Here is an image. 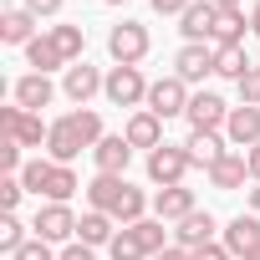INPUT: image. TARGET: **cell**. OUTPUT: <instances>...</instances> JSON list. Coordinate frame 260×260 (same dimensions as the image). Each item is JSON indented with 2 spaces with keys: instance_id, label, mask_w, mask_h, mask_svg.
<instances>
[{
  "instance_id": "cell-5",
  "label": "cell",
  "mask_w": 260,
  "mask_h": 260,
  "mask_svg": "<svg viewBox=\"0 0 260 260\" xmlns=\"http://www.w3.org/2000/svg\"><path fill=\"white\" fill-rule=\"evenodd\" d=\"M148 77H143V67H107V87H102V97L112 102V107H143L148 102Z\"/></svg>"
},
{
  "instance_id": "cell-27",
  "label": "cell",
  "mask_w": 260,
  "mask_h": 260,
  "mask_svg": "<svg viewBox=\"0 0 260 260\" xmlns=\"http://www.w3.org/2000/svg\"><path fill=\"white\" fill-rule=\"evenodd\" d=\"M245 31H250V16L245 11H219L209 46H245Z\"/></svg>"
},
{
  "instance_id": "cell-17",
  "label": "cell",
  "mask_w": 260,
  "mask_h": 260,
  "mask_svg": "<svg viewBox=\"0 0 260 260\" xmlns=\"http://www.w3.org/2000/svg\"><path fill=\"white\" fill-rule=\"evenodd\" d=\"M184 153H189V164H194V169H204V174H209V169L230 153V138H224V133H189V138H184Z\"/></svg>"
},
{
  "instance_id": "cell-10",
  "label": "cell",
  "mask_w": 260,
  "mask_h": 260,
  "mask_svg": "<svg viewBox=\"0 0 260 260\" xmlns=\"http://www.w3.org/2000/svg\"><path fill=\"white\" fill-rule=\"evenodd\" d=\"M102 87H107V72L92 67V61H72V67L61 72V97H67L72 107H87Z\"/></svg>"
},
{
  "instance_id": "cell-1",
  "label": "cell",
  "mask_w": 260,
  "mask_h": 260,
  "mask_svg": "<svg viewBox=\"0 0 260 260\" xmlns=\"http://www.w3.org/2000/svg\"><path fill=\"white\" fill-rule=\"evenodd\" d=\"M87 209H102L117 224H138V219L153 214V199L138 184H127V174H97L87 184Z\"/></svg>"
},
{
  "instance_id": "cell-13",
  "label": "cell",
  "mask_w": 260,
  "mask_h": 260,
  "mask_svg": "<svg viewBox=\"0 0 260 260\" xmlns=\"http://www.w3.org/2000/svg\"><path fill=\"white\" fill-rule=\"evenodd\" d=\"M122 138L133 143V153H138V148H143V153L164 148V117H153L148 107H138V112H127V122H122Z\"/></svg>"
},
{
  "instance_id": "cell-31",
  "label": "cell",
  "mask_w": 260,
  "mask_h": 260,
  "mask_svg": "<svg viewBox=\"0 0 260 260\" xmlns=\"http://www.w3.org/2000/svg\"><path fill=\"white\" fill-rule=\"evenodd\" d=\"M21 199H26L21 174H6V179H0V209H6V214H16V209H21Z\"/></svg>"
},
{
  "instance_id": "cell-37",
  "label": "cell",
  "mask_w": 260,
  "mask_h": 260,
  "mask_svg": "<svg viewBox=\"0 0 260 260\" xmlns=\"http://www.w3.org/2000/svg\"><path fill=\"white\" fill-rule=\"evenodd\" d=\"M194 260H235V255L224 250V240H214V245H204V250H194Z\"/></svg>"
},
{
  "instance_id": "cell-34",
  "label": "cell",
  "mask_w": 260,
  "mask_h": 260,
  "mask_svg": "<svg viewBox=\"0 0 260 260\" xmlns=\"http://www.w3.org/2000/svg\"><path fill=\"white\" fill-rule=\"evenodd\" d=\"M21 6L36 16V21H56L61 16V6H67V0H21Z\"/></svg>"
},
{
  "instance_id": "cell-25",
  "label": "cell",
  "mask_w": 260,
  "mask_h": 260,
  "mask_svg": "<svg viewBox=\"0 0 260 260\" xmlns=\"http://www.w3.org/2000/svg\"><path fill=\"white\" fill-rule=\"evenodd\" d=\"M26 67H31V72H41V77H51V72H67V56L56 51L51 31H41V36L26 46Z\"/></svg>"
},
{
  "instance_id": "cell-36",
  "label": "cell",
  "mask_w": 260,
  "mask_h": 260,
  "mask_svg": "<svg viewBox=\"0 0 260 260\" xmlns=\"http://www.w3.org/2000/svg\"><path fill=\"white\" fill-rule=\"evenodd\" d=\"M148 6H153L158 16H184V11L194 6V0H148Z\"/></svg>"
},
{
  "instance_id": "cell-7",
  "label": "cell",
  "mask_w": 260,
  "mask_h": 260,
  "mask_svg": "<svg viewBox=\"0 0 260 260\" xmlns=\"http://www.w3.org/2000/svg\"><path fill=\"white\" fill-rule=\"evenodd\" d=\"M0 127H6V138H16L21 148H46V138H51V122L41 117V112H26V107H0Z\"/></svg>"
},
{
  "instance_id": "cell-38",
  "label": "cell",
  "mask_w": 260,
  "mask_h": 260,
  "mask_svg": "<svg viewBox=\"0 0 260 260\" xmlns=\"http://www.w3.org/2000/svg\"><path fill=\"white\" fill-rule=\"evenodd\" d=\"M153 260H194V250H184V245H169V250H158Z\"/></svg>"
},
{
  "instance_id": "cell-9",
  "label": "cell",
  "mask_w": 260,
  "mask_h": 260,
  "mask_svg": "<svg viewBox=\"0 0 260 260\" xmlns=\"http://www.w3.org/2000/svg\"><path fill=\"white\" fill-rule=\"evenodd\" d=\"M82 153H92V143H87L82 127H77V117H72V112H61V117L51 122L46 158H51V164H72V158H82Z\"/></svg>"
},
{
  "instance_id": "cell-20",
  "label": "cell",
  "mask_w": 260,
  "mask_h": 260,
  "mask_svg": "<svg viewBox=\"0 0 260 260\" xmlns=\"http://www.w3.org/2000/svg\"><path fill=\"white\" fill-rule=\"evenodd\" d=\"M204 179H209V189H219V194H235V189H245V179H250V164H245V153H235V148H230V153H224V158H219V164H214Z\"/></svg>"
},
{
  "instance_id": "cell-32",
  "label": "cell",
  "mask_w": 260,
  "mask_h": 260,
  "mask_svg": "<svg viewBox=\"0 0 260 260\" xmlns=\"http://www.w3.org/2000/svg\"><path fill=\"white\" fill-rule=\"evenodd\" d=\"M11 260H61V250H56V245H46V240H36V235H31V240H26V245H21V250H16V255H11Z\"/></svg>"
},
{
  "instance_id": "cell-26",
  "label": "cell",
  "mask_w": 260,
  "mask_h": 260,
  "mask_svg": "<svg viewBox=\"0 0 260 260\" xmlns=\"http://www.w3.org/2000/svg\"><path fill=\"white\" fill-rule=\"evenodd\" d=\"M46 31H51L56 51L67 56V67H72V61H87V31H82V26H72V21H56V26H46Z\"/></svg>"
},
{
  "instance_id": "cell-40",
  "label": "cell",
  "mask_w": 260,
  "mask_h": 260,
  "mask_svg": "<svg viewBox=\"0 0 260 260\" xmlns=\"http://www.w3.org/2000/svg\"><path fill=\"white\" fill-rule=\"evenodd\" d=\"M214 11H245V0H209Z\"/></svg>"
},
{
  "instance_id": "cell-18",
  "label": "cell",
  "mask_w": 260,
  "mask_h": 260,
  "mask_svg": "<svg viewBox=\"0 0 260 260\" xmlns=\"http://www.w3.org/2000/svg\"><path fill=\"white\" fill-rule=\"evenodd\" d=\"M41 31H36V16L26 11V6H11V11H0V41H6V46H31Z\"/></svg>"
},
{
  "instance_id": "cell-8",
  "label": "cell",
  "mask_w": 260,
  "mask_h": 260,
  "mask_svg": "<svg viewBox=\"0 0 260 260\" xmlns=\"http://www.w3.org/2000/svg\"><path fill=\"white\" fill-rule=\"evenodd\" d=\"M189 97H194V92H189V82L169 72V77H153V87H148V102H143V107H148L153 117H164V122H169V117H184V112H189Z\"/></svg>"
},
{
  "instance_id": "cell-19",
  "label": "cell",
  "mask_w": 260,
  "mask_h": 260,
  "mask_svg": "<svg viewBox=\"0 0 260 260\" xmlns=\"http://www.w3.org/2000/svg\"><path fill=\"white\" fill-rule=\"evenodd\" d=\"M92 164H97V174H127V164H133V143H127L122 133H107L92 148Z\"/></svg>"
},
{
  "instance_id": "cell-15",
  "label": "cell",
  "mask_w": 260,
  "mask_h": 260,
  "mask_svg": "<svg viewBox=\"0 0 260 260\" xmlns=\"http://www.w3.org/2000/svg\"><path fill=\"white\" fill-rule=\"evenodd\" d=\"M224 138H230V148H255L260 143V107H245V102H235L230 107V122H224Z\"/></svg>"
},
{
  "instance_id": "cell-16",
  "label": "cell",
  "mask_w": 260,
  "mask_h": 260,
  "mask_svg": "<svg viewBox=\"0 0 260 260\" xmlns=\"http://www.w3.org/2000/svg\"><path fill=\"white\" fill-rule=\"evenodd\" d=\"M214 230H219V219H214L209 209H194L189 219L174 224V245H184V250H204V245H214Z\"/></svg>"
},
{
  "instance_id": "cell-21",
  "label": "cell",
  "mask_w": 260,
  "mask_h": 260,
  "mask_svg": "<svg viewBox=\"0 0 260 260\" xmlns=\"http://www.w3.org/2000/svg\"><path fill=\"white\" fill-rule=\"evenodd\" d=\"M199 204H194V189H184V184H174V189H158L153 194V214L164 219V224H179V219H189Z\"/></svg>"
},
{
  "instance_id": "cell-39",
  "label": "cell",
  "mask_w": 260,
  "mask_h": 260,
  "mask_svg": "<svg viewBox=\"0 0 260 260\" xmlns=\"http://www.w3.org/2000/svg\"><path fill=\"white\" fill-rule=\"evenodd\" d=\"M245 164H250V184H260V143L245 153Z\"/></svg>"
},
{
  "instance_id": "cell-35",
  "label": "cell",
  "mask_w": 260,
  "mask_h": 260,
  "mask_svg": "<svg viewBox=\"0 0 260 260\" xmlns=\"http://www.w3.org/2000/svg\"><path fill=\"white\" fill-rule=\"evenodd\" d=\"M61 260H97V250L82 245V240H72V245H61Z\"/></svg>"
},
{
  "instance_id": "cell-41",
  "label": "cell",
  "mask_w": 260,
  "mask_h": 260,
  "mask_svg": "<svg viewBox=\"0 0 260 260\" xmlns=\"http://www.w3.org/2000/svg\"><path fill=\"white\" fill-rule=\"evenodd\" d=\"M245 199H250V214H260V184H255V189H245Z\"/></svg>"
},
{
  "instance_id": "cell-2",
  "label": "cell",
  "mask_w": 260,
  "mask_h": 260,
  "mask_svg": "<svg viewBox=\"0 0 260 260\" xmlns=\"http://www.w3.org/2000/svg\"><path fill=\"white\" fill-rule=\"evenodd\" d=\"M21 184H26V194H36L41 204H72V194L82 189V179L72 174V164H51V158H26V169H21Z\"/></svg>"
},
{
  "instance_id": "cell-28",
  "label": "cell",
  "mask_w": 260,
  "mask_h": 260,
  "mask_svg": "<svg viewBox=\"0 0 260 260\" xmlns=\"http://www.w3.org/2000/svg\"><path fill=\"white\" fill-rule=\"evenodd\" d=\"M250 72V56H245V46H214V77H224V82H240Z\"/></svg>"
},
{
  "instance_id": "cell-14",
  "label": "cell",
  "mask_w": 260,
  "mask_h": 260,
  "mask_svg": "<svg viewBox=\"0 0 260 260\" xmlns=\"http://www.w3.org/2000/svg\"><path fill=\"white\" fill-rule=\"evenodd\" d=\"M11 102H16V107H26V112H41V107H51V102H56V82H51V77H41V72H26V77H16Z\"/></svg>"
},
{
  "instance_id": "cell-22",
  "label": "cell",
  "mask_w": 260,
  "mask_h": 260,
  "mask_svg": "<svg viewBox=\"0 0 260 260\" xmlns=\"http://www.w3.org/2000/svg\"><path fill=\"white\" fill-rule=\"evenodd\" d=\"M255 245H260V214H235V219L224 224V250H230L235 260H245Z\"/></svg>"
},
{
  "instance_id": "cell-3",
  "label": "cell",
  "mask_w": 260,
  "mask_h": 260,
  "mask_svg": "<svg viewBox=\"0 0 260 260\" xmlns=\"http://www.w3.org/2000/svg\"><path fill=\"white\" fill-rule=\"evenodd\" d=\"M148 51H153V36H148L143 21H117V26L107 31V56H112V67H138Z\"/></svg>"
},
{
  "instance_id": "cell-6",
  "label": "cell",
  "mask_w": 260,
  "mask_h": 260,
  "mask_svg": "<svg viewBox=\"0 0 260 260\" xmlns=\"http://www.w3.org/2000/svg\"><path fill=\"white\" fill-rule=\"evenodd\" d=\"M143 169H148V184L153 189H174V184H184L189 179V153H184V143H164V148H153L148 158H143Z\"/></svg>"
},
{
  "instance_id": "cell-12",
  "label": "cell",
  "mask_w": 260,
  "mask_h": 260,
  "mask_svg": "<svg viewBox=\"0 0 260 260\" xmlns=\"http://www.w3.org/2000/svg\"><path fill=\"white\" fill-rule=\"evenodd\" d=\"M174 77H184L189 87L204 82V77H214V46L209 41H184L179 56H174Z\"/></svg>"
},
{
  "instance_id": "cell-44",
  "label": "cell",
  "mask_w": 260,
  "mask_h": 260,
  "mask_svg": "<svg viewBox=\"0 0 260 260\" xmlns=\"http://www.w3.org/2000/svg\"><path fill=\"white\" fill-rule=\"evenodd\" d=\"M102 6H127V0H102Z\"/></svg>"
},
{
  "instance_id": "cell-24",
  "label": "cell",
  "mask_w": 260,
  "mask_h": 260,
  "mask_svg": "<svg viewBox=\"0 0 260 260\" xmlns=\"http://www.w3.org/2000/svg\"><path fill=\"white\" fill-rule=\"evenodd\" d=\"M214 21H219V11L209 6V0H194V6L179 16V31H184V41H209L214 36Z\"/></svg>"
},
{
  "instance_id": "cell-4",
  "label": "cell",
  "mask_w": 260,
  "mask_h": 260,
  "mask_svg": "<svg viewBox=\"0 0 260 260\" xmlns=\"http://www.w3.org/2000/svg\"><path fill=\"white\" fill-rule=\"evenodd\" d=\"M77 219H82V214H77L72 204H36V214H31V235L61 250V245L77 240Z\"/></svg>"
},
{
  "instance_id": "cell-30",
  "label": "cell",
  "mask_w": 260,
  "mask_h": 260,
  "mask_svg": "<svg viewBox=\"0 0 260 260\" xmlns=\"http://www.w3.org/2000/svg\"><path fill=\"white\" fill-rule=\"evenodd\" d=\"M26 240H31V224L21 214H0V255H16Z\"/></svg>"
},
{
  "instance_id": "cell-43",
  "label": "cell",
  "mask_w": 260,
  "mask_h": 260,
  "mask_svg": "<svg viewBox=\"0 0 260 260\" xmlns=\"http://www.w3.org/2000/svg\"><path fill=\"white\" fill-rule=\"evenodd\" d=\"M245 260H260V245H255V250H250V255H245Z\"/></svg>"
},
{
  "instance_id": "cell-42",
  "label": "cell",
  "mask_w": 260,
  "mask_h": 260,
  "mask_svg": "<svg viewBox=\"0 0 260 260\" xmlns=\"http://www.w3.org/2000/svg\"><path fill=\"white\" fill-rule=\"evenodd\" d=\"M250 31L260 36V0H255V6H250Z\"/></svg>"
},
{
  "instance_id": "cell-11",
  "label": "cell",
  "mask_w": 260,
  "mask_h": 260,
  "mask_svg": "<svg viewBox=\"0 0 260 260\" xmlns=\"http://www.w3.org/2000/svg\"><path fill=\"white\" fill-rule=\"evenodd\" d=\"M189 133H224V122H230V102L219 92H194L189 97Z\"/></svg>"
},
{
  "instance_id": "cell-33",
  "label": "cell",
  "mask_w": 260,
  "mask_h": 260,
  "mask_svg": "<svg viewBox=\"0 0 260 260\" xmlns=\"http://www.w3.org/2000/svg\"><path fill=\"white\" fill-rule=\"evenodd\" d=\"M235 92H240V102H245V107H260V67H250V72L235 82Z\"/></svg>"
},
{
  "instance_id": "cell-23",
  "label": "cell",
  "mask_w": 260,
  "mask_h": 260,
  "mask_svg": "<svg viewBox=\"0 0 260 260\" xmlns=\"http://www.w3.org/2000/svg\"><path fill=\"white\" fill-rule=\"evenodd\" d=\"M112 235H117V219H112V214H102V209H82V219H77V240H82V245L107 250Z\"/></svg>"
},
{
  "instance_id": "cell-29",
  "label": "cell",
  "mask_w": 260,
  "mask_h": 260,
  "mask_svg": "<svg viewBox=\"0 0 260 260\" xmlns=\"http://www.w3.org/2000/svg\"><path fill=\"white\" fill-rule=\"evenodd\" d=\"M107 260H153V255L143 250V240H138L133 224H122V230L112 235V245H107Z\"/></svg>"
}]
</instances>
